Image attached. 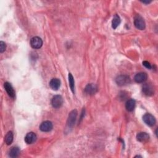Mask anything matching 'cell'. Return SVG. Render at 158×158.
Returning a JSON list of instances; mask_svg holds the SVG:
<instances>
[{
  "instance_id": "cell-1",
  "label": "cell",
  "mask_w": 158,
  "mask_h": 158,
  "mask_svg": "<svg viewBox=\"0 0 158 158\" xmlns=\"http://www.w3.org/2000/svg\"><path fill=\"white\" fill-rule=\"evenodd\" d=\"M134 25L137 28L143 30L146 27V24L143 18L140 15H137L134 18Z\"/></svg>"
},
{
  "instance_id": "cell-2",
  "label": "cell",
  "mask_w": 158,
  "mask_h": 158,
  "mask_svg": "<svg viewBox=\"0 0 158 158\" xmlns=\"http://www.w3.org/2000/svg\"><path fill=\"white\" fill-rule=\"evenodd\" d=\"M116 82L117 84L119 86H125L129 84L131 82V80L129 76L125 75H119L116 79Z\"/></svg>"
},
{
  "instance_id": "cell-3",
  "label": "cell",
  "mask_w": 158,
  "mask_h": 158,
  "mask_svg": "<svg viewBox=\"0 0 158 158\" xmlns=\"http://www.w3.org/2000/svg\"><path fill=\"white\" fill-rule=\"evenodd\" d=\"M77 110H73L69 114L68 119H67V126L70 128H72L74 127V125H75L76 119H77Z\"/></svg>"
},
{
  "instance_id": "cell-4",
  "label": "cell",
  "mask_w": 158,
  "mask_h": 158,
  "mask_svg": "<svg viewBox=\"0 0 158 158\" xmlns=\"http://www.w3.org/2000/svg\"><path fill=\"white\" fill-rule=\"evenodd\" d=\"M30 45L34 49H40L43 45V41L40 37H34L30 40Z\"/></svg>"
},
{
  "instance_id": "cell-5",
  "label": "cell",
  "mask_w": 158,
  "mask_h": 158,
  "mask_svg": "<svg viewBox=\"0 0 158 158\" xmlns=\"http://www.w3.org/2000/svg\"><path fill=\"white\" fill-rule=\"evenodd\" d=\"M53 127V125L51 122L46 120L43 122L40 125V129L41 131L44 132H50Z\"/></svg>"
},
{
  "instance_id": "cell-6",
  "label": "cell",
  "mask_w": 158,
  "mask_h": 158,
  "mask_svg": "<svg viewBox=\"0 0 158 158\" xmlns=\"http://www.w3.org/2000/svg\"><path fill=\"white\" fill-rule=\"evenodd\" d=\"M143 93L146 96H152L154 93V88L150 84H145L142 88Z\"/></svg>"
},
{
  "instance_id": "cell-7",
  "label": "cell",
  "mask_w": 158,
  "mask_h": 158,
  "mask_svg": "<svg viewBox=\"0 0 158 158\" xmlns=\"http://www.w3.org/2000/svg\"><path fill=\"white\" fill-rule=\"evenodd\" d=\"M143 120L146 125L151 126H151H153L156 122L155 117L149 113H146L143 116Z\"/></svg>"
},
{
  "instance_id": "cell-8",
  "label": "cell",
  "mask_w": 158,
  "mask_h": 158,
  "mask_svg": "<svg viewBox=\"0 0 158 158\" xmlns=\"http://www.w3.org/2000/svg\"><path fill=\"white\" fill-rule=\"evenodd\" d=\"M63 104V98L60 95H55L51 100V104L54 108H59Z\"/></svg>"
},
{
  "instance_id": "cell-9",
  "label": "cell",
  "mask_w": 158,
  "mask_h": 158,
  "mask_svg": "<svg viewBox=\"0 0 158 158\" xmlns=\"http://www.w3.org/2000/svg\"><path fill=\"white\" fill-rule=\"evenodd\" d=\"M148 78V75L145 72H140L135 75L134 80L137 83H143Z\"/></svg>"
},
{
  "instance_id": "cell-10",
  "label": "cell",
  "mask_w": 158,
  "mask_h": 158,
  "mask_svg": "<svg viewBox=\"0 0 158 158\" xmlns=\"http://www.w3.org/2000/svg\"><path fill=\"white\" fill-rule=\"evenodd\" d=\"M98 91V88L96 85L93 84H90L87 85L85 88V91L89 95H93Z\"/></svg>"
},
{
  "instance_id": "cell-11",
  "label": "cell",
  "mask_w": 158,
  "mask_h": 158,
  "mask_svg": "<svg viewBox=\"0 0 158 158\" xmlns=\"http://www.w3.org/2000/svg\"><path fill=\"white\" fill-rule=\"evenodd\" d=\"M37 137L34 132H29L25 137V141L27 144H32L37 140Z\"/></svg>"
},
{
  "instance_id": "cell-12",
  "label": "cell",
  "mask_w": 158,
  "mask_h": 158,
  "mask_svg": "<svg viewBox=\"0 0 158 158\" xmlns=\"http://www.w3.org/2000/svg\"><path fill=\"white\" fill-rule=\"evenodd\" d=\"M4 87H5V90L6 91L7 93L8 94V95L11 98H14L15 97V91H14L12 86L11 85V84L9 82H5Z\"/></svg>"
},
{
  "instance_id": "cell-13",
  "label": "cell",
  "mask_w": 158,
  "mask_h": 158,
  "mask_svg": "<svg viewBox=\"0 0 158 158\" xmlns=\"http://www.w3.org/2000/svg\"><path fill=\"white\" fill-rule=\"evenodd\" d=\"M137 139L140 142L145 143L150 140V135L146 132H140L137 134Z\"/></svg>"
},
{
  "instance_id": "cell-14",
  "label": "cell",
  "mask_w": 158,
  "mask_h": 158,
  "mask_svg": "<svg viewBox=\"0 0 158 158\" xmlns=\"http://www.w3.org/2000/svg\"><path fill=\"white\" fill-rule=\"evenodd\" d=\"M50 86L53 90H58L61 86V81L59 79L56 78L51 79L50 82Z\"/></svg>"
},
{
  "instance_id": "cell-15",
  "label": "cell",
  "mask_w": 158,
  "mask_h": 158,
  "mask_svg": "<svg viewBox=\"0 0 158 158\" xmlns=\"http://www.w3.org/2000/svg\"><path fill=\"white\" fill-rule=\"evenodd\" d=\"M135 104H136L135 101L133 99H130V100H129L127 102H126L125 107H126V109H127L128 111L132 112L135 109Z\"/></svg>"
},
{
  "instance_id": "cell-16",
  "label": "cell",
  "mask_w": 158,
  "mask_h": 158,
  "mask_svg": "<svg viewBox=\"0 0 158 158\" xmlns=\"http://www.w3.org/2000/svg\"><path fill=\"white\" fill-rule=\"evenodd\" d=\"M20 153V149L18 147H12L9 152V156L11 157H17L19 156Z\"/></svg>"
},
{
  "instance_id": "cell-17",
  "label": "cell",
  "mask_w": 158,
  "mask_h": 158,
  "mask_svg": "<svg viewBox=\"0 0 158 158\" xmlns=\"http://www.w3.org/2000/svg\"><path fill=\"white\" fill-rule=\"evenodd\" d=\"M13 138V133L11 131H9L6 133L5 137V141L7 145H10L12 143Z\"/></svg>"
},
{
  "instance_id": "cell-18",
  "label": "cell",
  "mask_w": 158,
  "mask_h": 158,
  "mask_svg": "<svg viewBox=\"0 0 158 158\" xmlns=\"http://www.w3.org/2000/svg\"><path fill=\"white\" fill-rule=\"evenodd\" d=\"M120 22H121V20H120V17L117 14H116L114 16L113 21H112V27H113V28L114 29L117 28V27L120 24Z\"/></svg>"
},
{
  "instance_id": "cell-19",
  "label": "cell",
  "mask_w": 158,
  "mask_h": 158,
  "mask_svg": "<svg viewBox=\"0 0 158 158\" xmlns=\"http://www.w3.org/2000/svg\"><path fill=\"white\" fill-rule=\"evenodd\" d=\"M69 82L71 89L72 91L74 93V79L71 74H69Z\"/></svg>"
},
{
  "instance_id": "cell-20",
  "label": "cell",
  "mask_w": 158,
  "mask_h": 158,
  "mask_svg": "<svg viewBox=\"0 0 158 158\" xmlns=\"http://www.w3.org/2000/svg\"><path fill=\"white\" fill-rule=\"evenodd\" d=\"M6 43L3 41H0V53H3L6 50Z\"/></svg>"
},
{
  "instance_id": "cell-21",
  "label": "cell",
  "mask_w": 158,
  "mask_h": 158,
  "mask_svg": "<svg viewBox=\"0 0 158 158\" xmlns=\"http://www.w3.org/2000/svg\"><path fill=\"white\" fill-rule=\"evenodd\" d=\"M143 65L146 68H147V69H151L152 68V66H151V64H150V63L149 62H148V61H143Z\"/></svg>"
}]
</instances>
